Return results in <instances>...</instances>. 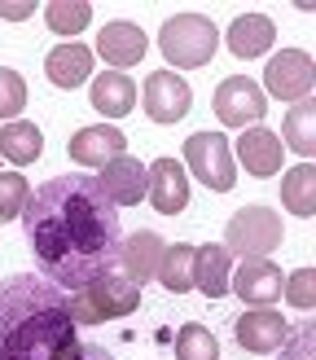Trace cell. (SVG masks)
<instances>
[{"label":"cell","instance_id":"32","mask_svg":"<svg viewBox=\"0 0 316 360\" xmlns=\"http://www.w3.org/2000/svg\"><path fill=\"white\" fill-rule=\"evenodd\" d=\"M31 9H35L31 0H0V18H9V22H22Z\"/></svg>","mask_w":316,"mask_h":360},{"label":"cell","instance_id":"5","mask_svg":"<svg viewBox=\"0 0 316 360\" xmlns=\"http://www.w3.org/2000/svg\"><path fill=\"white\" fill-rule=\"evenodd\" d=\"M281 238H286V229H281V215L268 211V207H242L233 220H228L224 229V250L228 255H272V250L281 246Z\"/></svg>","mask_w":316,"mask_h":360},{"label":"cell","instance_id":"14","mask_svg":"<svg viewBox=\"0 0 316 360\" xmlns=\"http://www.w3.org/2000/svg\"><path fill=\"white\" fill-rule=\"evenodd\" d=\"M70 158L84 167H105V163H114V158H123V150H128V141H123L119 128H110V123H97V128H79L75 136H70Z\"/></svg>","mask_w":316,"mask_h":360},{"label":"cell","instance_id":"20","mask_svg":"<svg viewBox=\"0 0 316 360\" xmlns=\"http://www.w3.org/2000/svg\"><path fill=\"white\" fill-rule=\"evenodd\" d=\"M228 277H233V255L224 246H198L193 290H202L206 299H220V295H228Z\"/></svg>","mask_w":316,"mask_h":360},{"label":"cell","instance_id":"16","mask_svg":"<svg viewBox=\"0 0 316 360\" xmlns=\"http://www.w3.org/2000/svg\"><path fill=\"white\" fill-rule=\"evenodd\" d=\"M145 49H150V40H145V31H140L136 22H105L101 35H97V53L114 70L136 66L140 58H145Z\"/></svg>","mask_w":316,"mask_h":360},{"label":"cell","instance_id":"4","mask_svg":"<svg viewBox=\"0 0 316 360\" xmlns=\"http://www.w3.org/2000/svg\"><path fill=\"white\" fill-rule=\"evenodd\" d=\"M66 299H70V316H75V326H101V321H114V316L136 312L140 285H132L128 277H119V273H105L93 285L66 290Z\"/></svg>","mask_w":316,"mask_h":360},{"label":"cell","instance_id":"7","mask_svg":"<svg viewBox=\"0 0 316 360\" xmlns=\"http://www.w3.org/2000/svg\"><path fill=\"white\" fill-rule=\"evenodd\" d=\"M216 115L224 128H259V119L268 115V97L255 79H242V75H228L216 88Z\"/></svg>","mask_w":316,"mask_h":360},{"label":"cell","instance_id":"6","mask_svg":"<svg viewBox=\"0 0 316 360\" xmlns=\"http://www.w3.org/2000/svg\"><path fill=\"white\" fill-rule=\"evenodd\" d=\"M185 158H189L193 176H198L206 189L228 193V189L237 185V172H233V146H228L220 132H193V136L185 141Z\"/></svg>","mask_w":316,"mask_h":360},{"label":"cell","instance_id":"18","mask_svg":"<svg viewBox=\"0 0 316 360\" xmlns=\"http://www.w3.org/2000/svg\"><path fill=\"white\" fill-rule=\"evenodd\" d=\"M272 44H277V27H272V18H263V13H246L228 27V53L242 58V62L263 58Z\"/></svg>","mask_w":316,"mask_h":360},{"label":"cell","instance_id":"15","mask_svg":"<svg viewBox=\"0 0 316 360\" xmlns=\"http://www.w3.org/2000/svg\"><path fill=\"white\" fill-rule=\"evenodd\" d=\"M97 185L105 189V198H110L114 207H136L140 198H145V189H150V176H145V167H140L132 154H123V158H114V163L101 167Z\"/></svg>","mask_w":316,"mask_h":360},{"label":"cell","instance_id":"23","mask_svg":"<svg viewBox=\"0 0 316 360\" xmlns=\"http://www.w3.org/2000/svg\"><path fill=\"white\" fill-rule=\"evenodd\" d=\"M281 207L294 215H316V167L298 163L290 172H281Z\"/></svg>","mask_w":316,"mask_h":360},{"label":"cell","instance_id":"27","mask_svg":"<svg viewBox=\"0 0 316 360\" xmlns=\"http://www.w3.org/2000/svg\"><path fill=\"white\" fill-rule=\"evenodd\" d=\"M88 18H93L88 0H53V5H44V22L58 35H79L88 27Z\"/></svg>","mask_w":316,"mask_h":360},{"label":"cell","instance_id":"31","mask_svg":"<svg viewBox=\"0 0 316 360\" xmlns=\"http://www.w3.org/2000/svg\"><path fill=\"white\" fill-rule=\"evenodd\" d=\"M66 360H119L114 352H105L101 343H75L66 352Z\"/></svg>","mask_w":316,"mask_h":360},{"label":"cell","instance_id":"19","mask_svg":"<svg viewBox=\"0 0 316 360\" xmlns=\"http://www.w3.org/2000/svg\"><path fill=\"white\" fill-rule=\"evenodd\" d=\"M44 75L58 88H79L84 79H93V49H88V44H58V49H48Z\"/></svg>","mask_w":316,"mask_h":360},{"label":"cell","instance_id":"3","mask_svg":"<svg viewBox=\"0 0 316 360\" xmlns=\"http://www.w3.org/2000/svg\"><path fill=\"white\" fill-rule=\"evenodd\" d=\"M158 49H163V58L180 70H198L216 58L220 49V31L211 22L206 13H176L163 22V35H158Z\"/></svg>","mask_w":316,"mask_h":360},{"label":"cell","instance_id":"25","mask_svg":"<svg viewBox=\"0 0 316 360\" xmlns=\"http://www.w3.org/2000/svg\"><path fill=\"white\" fill-rule=\"evenodd\" d=\"M286 146L298 154V158H312L316 154V101L308 97V101H298L294 110L286 115Z\"/></svg>","mask_w":316,"mask_h":360},{"label":"cell","instance_id":"28","mask_svg":"<svg viewBox=\"0 0 316 360\" xmlns=\"http://www.w3.org/2000/svg\"><path fill=\"white\" fill-rule=\"evenodd\" d=\"M27 198H31V185L18 172H0V224L18 220L27 211Z\"/></svg>","mask_w":316,"mask_h":360},{"label":"cell","instance_id":"26","mask_svg":"<svg viewBox=\"0 0 316 360\" xmlns=\"http://www.w3.org/2000/svg\"><path fill=\"white\" fill-rule=\"evenodd\" d=\"M176 360H220L216 334H211L206 326H198V321L180 326V334H176Z\"/></svg>","mask_w":316,"mask_h":360},{"label":"cell","instance_id":"13","mask_svg":"<svg viewBox=\"0 0 316 360\" xmlns=\"http://www.w3.org/2000/svg\"><path fill=\"white\" fill-rule=\"evenodd\" d=\"M145 176H150L145 198L154 202V211H163V215L185 211V202H189V180H185V167L176 163V158H154V163L145 167Z\"/></svg>","mask_w":316,"mask_h":360},{"label":"cell","instance_id":"2","mask_svg":"<svg viewBox=\"0 0 316 360\" xmlns=\"http://www.w3.org/2000/svg\"><path fill=\"white\" fill-rule=\"evenodd\" d=\"M62 285L35 273L0 281V360H66L79 343Z\"/></svg>","mask_w":316,"mask_h":360},{"label":"cell","instance_id":"29","mask_svg":"<svg viewBox=\"0 0 316 360\" xmlns=\"http://www.w3.org/2000/svg\"><path fill=\"white\" fill-rule=\"evenodd\" d=\"M22 110H27V84H22V75L9 70V66H0V119H13Z\"/></svg>","mask_w":316,"mask_h":360},{"label":"cell","instance_id":"11","mask_svg":"<svg viewBox=\"0 0 316 360\" xmlns=\"http://www.w3.org/2000/svg\"><path fill=\"white\" fill-rule=\"evenodd\" d=\"M189 105H193V93H189V84L176 75V70H154V75L145 79V115L154 123L185 119Z\"/></svg>","mask_w":316,"mask_h":360},{"label":"cell","instance_id":"30","mask_svg":"<svg viewBox=\"0 0 316 360\" xmlns=\"http://www.w3.org/2000/svg\"><path fill=\"white\" fill-rule=\"evenodd\" d=\"M281 295H286L294 308H312L316 303V268H298V273H290L286 277V285H281Z\"/></svg>","mask_w":316,"mask_h":360},{"label":"cell","instance_id":"12","mask_svg":"<svg viewBox=\"0 0 316 360\" xmlns=\"http://www.w3.org/2000/svg\"><path fill=\"white\" fill-rule=\"evenodd\" d=\"M163 250H167V246H163V238H158V233L140 229V233H132V238H123L114 273L128 277L132 285H140V290H145V281L158 277V259H163Z\"/></svg>","mask_w":316,"mask_h":360},{"label":"cell","instance_id":"24","mask_svg":"<svg viewBox=\"0 0 316 360\" xmlns=\"http://www.w3.org/2000/svg\"><path fill=\"white\" fill-rule=\"evenodd\" d=\"M193 259H198V246H185V242L167 246L163 259H158V281H163L167 290H176V295L193 290Z\"/></svg>","mask_w":316,"mask_h":360},{"label":"cell","instance_id":"21","mask_svg":"<svg viewBox=\"0 0 316 360\" xmlns=\"http://www.w3.org/2000/svg\"><path fill=\"white\" fill-rule=\"evenodd\" d=\"M132 105H136V84L123 70H105L93 79V110H101L105 119L132 115Z\"/></svg>","mask_w":316,"mask_h":360},{"label":"cell","instance_id":"9","mask_svg":"<svg viewBox=\"0 0 316 360\" xmlns=\"http://www.w3.org/2000/svg\"><path fill=\"white\" fill-rule=\"evenodd\" d=\"M233 338L242 352H255V356H272V352H286L290 347V321L272 312V308H246L233 321Z\"/></svg>","mask_w":316,"mask_h":360},{"label":"cell","instance_id":"22","mask_svg":"<svg viewBox=\"0 0 316 360\" xmlns=\"http://www.w3.org/2000/svg\"><path fill=\"white\" fill-rule=\"evenodd\" d=\"M40 154H44V136H40V128H35V123L13 119V123H5V128H0V158H9L13 167H27V163H35Z\"/></svg>","mask_w":316,"mask_h":360},{"label":"cell","instance_id":"8","mask_svg":"<svg viewBox=\"0 0 316 360\" xmlns=\"http://www.w3.org/2000/svg\"><path fill=\"white\" fill-rule=\"evenodd\" d=\"M263 88L277 101H294V105L308 101L316 88V62L303 49H281V58H272L268 70H263Z\"/></svg>","mask_w":316,"mask_h":360},{"label":"cell","instance_id":"1","mask_svg":"<svg viewBox=\"0 0 316 360\" xmlns=\"http://www.w3.org/2000/svg\"><path fill=\"white\" fill-rule=\"evenodd\" d=\"M22 229L40 273L62 290L93 285L119 264L123 220L97 176L70 172L35 185L22 211Z\"/></svg>","mask_w":316,"mask_h":360},{"label":"cell","instance_id":"10","mask_svg":"<svg viewBox=\"0 0 316 360\" xmlns=\"http://www.w3.org/2000/svg\"><path fill=\"white\" fill-rule=\"evenodd\" d=\"M281 285H286V277H281V268L268 255L242 259L237 273L228 277V290H233L242 303H251V308H272V303L281 299Z\"/></svg>","mask_w":316,"mask_h":360},{"label":"cell","instance_id":"17","mask_svg":"<svg viewBox=\"0 0 316 360\" xmlns=\"http://www.w3.org/2000/svg\"><path fill=\"white\" fill-rule=\"evenodd\" d=\"M233 150L242 158V167L251 176H263V180L281 172V154H286V150H281V136L268 132V128H246Z\"/></svg>","mask_w":316,"mask_h":360}]
</instances>
